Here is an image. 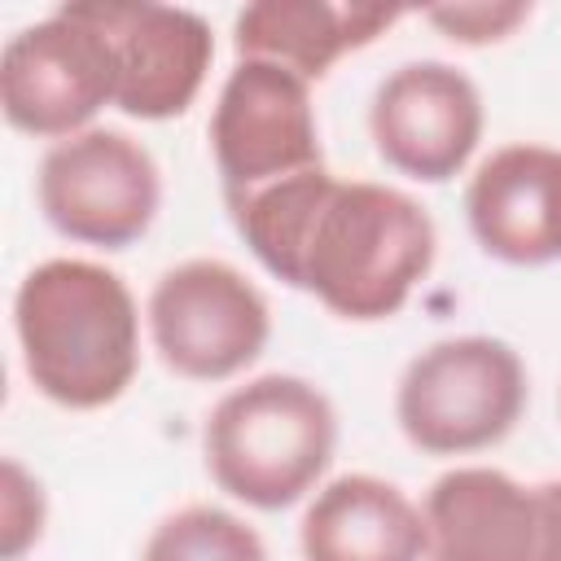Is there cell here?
Here are the masks:
<instances>
[{"label":"cell","instance_id":"obj_12","mask_svg":"<svg viewBox=\"0 0 561 561\" xmlns=\"http://www.w3.org/2000/svg\"><path fill=\"white\" fill-rule=\"evenodd\" d=\"M465 215L478 245L517 267L561 259V149L504 145L465 188Z\"/></svg>","mask_w":561,"mask_h":561},{"label":"cell","instance_id":"obj_2","mask_svg":"<svg viewBox=\"0 0 561 561\" xmlns=\"http://www.w3.org/2000/svg\"><path fill=\"white\" fill-rule=\"evenodd\" d=\"M22 368L61 408L114 403L140 368V316L118 272L88 259L31 267L13 298Z\"/></svg>","mask_w":561,"mask_h":561},{"label":"cell","instance_id":"obj_3","mask_svg":"<svg viewBox=\"0 0 561 561\" xmlns=\"http://www.w3.org/2000/svg\"><path fill=\"white\" fill-rule=\"evenodd\" d=\"M337 416L324 390L267 373L228 390L206 416V469L232 500L276 513L302 500L329 469Z\"/></svg>","mask_w":561,"mask_h":561},{"label":"cell","instance_id":"obj_13","mask_svg":"<svg viewBox=\"0 0 561 561\" xmlns=\"http://www.w3.org/2000/svg\"><path fill=\"white\" fill-rule=\"evenodd\" d=\"M302 561H425V513L373 473H346L302 513Z\"/></svg>","mask_w":561,"mask_h":561},{"label":"cell","instance_id":"obj_11","mask_svg":"<svg viewBox=\"0 0 561 561\" xmlns=\"http://www.w3.org/2000/svg\"><path fill=\"white\" fill-rule=\"evenodd\" d=\"M368 131L386 167L421 184H443L482 140V96L447 61H408L373 92Z\"/></svg>","mask_w":561,"mask_h":561},{"label":"cell","instance_id":"obj_6","mask_svg":"<svg viewBox=\"0 0 561 561\" xmlns=\"http://www.w3.org/2000/svg\"><path fill=\"white\" fill-rule=\"evenodd\" d=\"M158 359L188 381H224L250 368L272 333L267 298L219 259H188L158 276L149 294Z\"/></svg>","mask_w":561,"mask_h":561},{"label":"cell","instance_id":"obj_16","mask_svg":"<svg viewBox=\"0 0 561 561\" xmlns=\"http://www.w3.org/2000/svg\"><path fill=\"white\" fill-rule=\"evenodd\" d=\"M425 18L456 44H491L513 35L530 18V4H447L430 9Z\"/></svg>","mask_w":561,"mask_h":561},{"label":"cell","instance_id":"obj_15","mask_svg":"<svg viewBox=\"0 0 561 561\" xmlns=\"http://www.w3.org/2000/svg\"><path fill=\"white\" fill-rule=\"evenodd\" d=\"M140 561H267V548L237 513L188 504L158 522Z\"/></svg>","mask_w":561,"mask_h":561},{"label":"cell","instance_id":"obj_10","mask_svg":"<svg viewBox=\"0 0 561 561\" xmlns=\"http://www.w3.org/2000/svg\"><path fill=\"white\" fill-rule=\"evenodd\" d=\"M83 18L110 39L114 53V105L127 118L162 123L180 118L210 70L215 35L206 18L171 4L83 0Z\"/></svg>","mask_w":561,"mask_h":561},{"label":"cell","instance_id":"obj_9","mask_svg":"<svg viewBox=\"0 0 561 561\" xmlns=\"http://www.w3.org/2000/svg\"><path fill=\"white\" fill-rule=\"evenodd\" d=\"M425 561H561V482L522 486L500 469L443 473L425 495Z\"/></svg>","mask_w":561,"mask_h":561},{"label":"cell","instance_id":"obj_1","mask_svg":"<svg viewBox=\"0 0 561 561\" xmlns=\"http://www.w3.org/2000/svg\"><path fill=\"white\" fill-rule=\"evenodd\" d=\"M232 228L285 285L342 320H386L434 267V219L390 184L337 180L324 167L228 197Z\"/></svg>","mask_w":561,"mask_h":561},{"label":"cell","instance_id":"obj_14","mask_svg":"<svg viewBox=\"0 0 561 561\" xmlns=\"http://www.w3.org/2000/svg\"><path fill=\"white\" fill-rule=\"evenodd\" d=\"M399 9L386 4H329V0H259L232 22V44L241 61H272L298 79H324L329 66L364 44H373Z\"/></svg>","mask_w":561,"mask_h":561},{"label":"cell","instance_id":"obj_4","mask_svg":"<svg viewBox=\"0 0 561 561\" xmlns=\"http://www.w3.org/2000/svg\"><path fill=\"white\" fill-rule=\"evenodd\" d=\"M526 412V368L500 337H443L399 377L394 416L412 447L465 456L500 443Z\"/></svg>","mask_w":561,"mask_h":561},{"label":"cell","instance_id":"obj_17","mask_svg":"<svg viewBox=\"0 0 561 561\" xmlns=\"http://www.w3.org/2000/svg\"><path fill=\"white\" fill-rule=\"evenodd\" d=\"M39 526H44L39 482H31L18 460H4V561H18L22 548L39 539Z\"/></svg>","mask_w":561,"mask_h":561},{"label":"cell","instance_id":"obj_8","mask_svg":"<svg viewBox=\"0 0 561 561\" xmlns=\"http://www.w3.org/2000/svg\"><path fill=\"white\" fill-rule=\"evenodd\" d=\"M224 202L324 167L307 79L272 61H237L210 114Z\"/></svg>","mask_w":561,"mask_h":561},{"label":"cell","instance_id":"obj_7","mask_svg":"<svg viewBox=\"0 0 561 561\" xmlns=\"http://www.w3.org/2000/svg\"><path fill=\"white\" fill-rule=\"evenodd\" d=\"M4 118L26 136H79L83 123L114 105V53L110 39L66 4L22 26L0 57Z\"/></svg>","mask_w":561,"mask_h":561},{"label":"cell","instance_id":"obj_5","mask_svg":"<svg viewBox=\"0 0 561 561\" xmlns=\"http://www.w3.org/2000/svg\"><path fill=\"white\" fill-rule=\"evenodd\" d=\"M35 193L44 219L61 237L123 250L149 232L162 184L140 140L114 127H88L44 153Z\"/></svg>","mask_w":561,"mask_h":561}]
</instances>
